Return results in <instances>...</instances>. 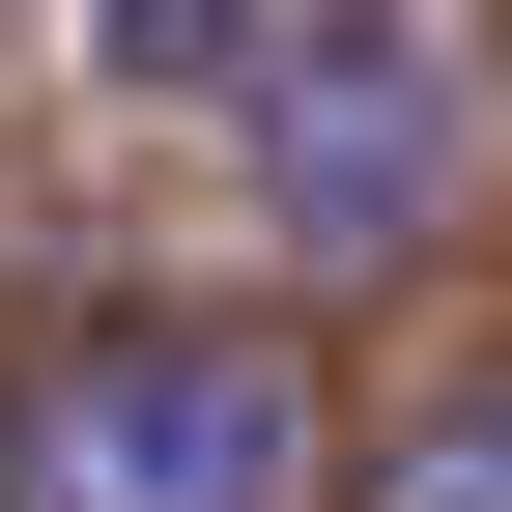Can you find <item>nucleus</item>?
<instances>
[{"mask_svg": "<svg viewBox=\"0 0 512 512\" xmlns=\"http://www.w3.org/2000/svg\"><path fill=\"white\" fill-rule=\"evenodd\" d=\"M0 512H313V342L86 285L29 342V399H0Z\"/></svg>", "mask_w": 512, "mask_h": 512, "instance_id": "nucleus-1", "label": "nucleus"}, {"mask_svg": "<svg viewBox=\"0 0 512 512\" xmlns=\"http://www.w3.org/2000/svg\"><path fill=\"white\" fill-rule=\"evenodd\" d=\"M256 200H285V256H427L456 228V29L427 0H285L256 29Z\"/></svg>", "mask_w": 512, "mask_h": 512, "instance_id": "nucleus-2", "label": "nucleus"}, {"mask_svg": "<svg viewBox=\"0 0 512 512\" xmlns=\"http://www.w3.org/2000/svg\"><path fill=\"white\" fill-rule=\"evenodd\" d=\"M370 512H512V370H456V399L370 456Z\"/></svg>", "mask_w": 512, "mask_h": 512, "instance_id": "nucleus-3", "label": "nucleus"}, {"mask_svg": "<svg viewBox=\"0 0 512 512\" xmlns=\"http://www.w3.org/2000/svg\"><path fill=\"white\" fill-rule=\"evenodd\" d=\"M256 29H285V0H114V57H143V86H256Z\"/></svg>", "mask_w": 512, "mask_h": 512, "instance_id": "nucleus-4", "label": "nucleus"}]
</instances>
